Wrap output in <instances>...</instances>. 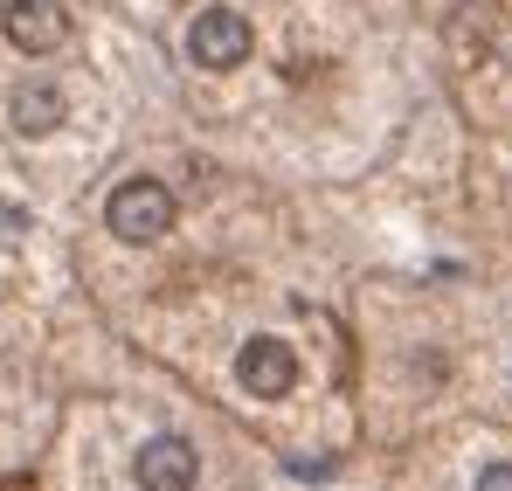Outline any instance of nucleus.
<instances>
[{"label":"nucleus","mask_w":512,"mask_h":491,"mask_svg":"<svg viewBox=\"0 0 512 491\" xmlns=\"http://www.w3.org/2000/svg\"><path fill=\"white\" fill-rule=\"evenodd\" d=\"M104 222L118 243H160L173 229V194L160 180H125L111 201H104Z\"/></svg>","instance_id":"1"},{"label":"nucleus","mask_w":512,"mask_h":491,"mask_svg":"<svg viewBox=\"0 0 512 491\" xmlns=\"http://www.w3.org/2000/svg\"><path fill=\"white\" fill-rule=\"evenodd\" d=\"M250 21L236 14V7H208V14H194V28H187V56L201 63V70H236V63H250Z\"/></svg>","instance_id":"2"},{"label":"nucleus","mask_w":512,"mask_h":491,"mask_svg":"<svg viewBox=\"0 0 512 491\" xmlns=\"http://www.w3.org/2000/svg\"><path fill=\"white\" fill-rule=\"evenodd\" d=\"M236 381L250 388L256 402H277V395H291V381H298V353H291L284 339L256 332L250 346L236 353Z\"/></svg>","instance_id":"3"},{"label":"nucleus","mask_w":512,"mask_h":491,"mask_svg":"<svg viewBox=\"0 0 512 491\" xmlns=\"http://www.w3.org/2000/svg\"><path fill=\"white\" fill-rule=\"evenodd\" d=\"M63 28H70V21H63L56 0H7V7H0V35H7L21 56H49V49L63 42Z\"/></svg>","instance_id":"4"},{"label":"nucleus","mask_w":512,"mask_h":491,"mask_svg":"<svg viewBox=\"0 0 512 491\" xmlns=\"http://www.w3.org/2000/svg\"><path fill=\"white\" fill-rule=\"evenodd\" d=\"M132 478H139L146 491H194V478H201V457H194V443H187V436H153V443L139 450Z\"/></svg>","instance_id":"5"},{"label":"nucleus","mask_w":512,"mask_h":491,"mask_svg":"<svg viewBox=\"0 0 512 491\" xmlns=\"http://www.w3.org/2000/svg\"><path fill=\"white\" fill-rule=\"evenodd\" d=\"M63 111H70V104H63V90H56V83H21V90H14V132H28V139H49V132H56V125H63Z\"/></svg>","instance_id":"6"},{"label":"nucleus","mask_w":512,"mask_h":491,"mask_svg":"<svg viewBox=\"0 0 512 491\" xmlns=\"http://www.w3.org/2000/svg\"><path fill=\"white\" fill-rule=\"evenodd\" d=\"M478 491H512V464H485L478 471Z\"/></svg>","instance_id":"7"}]
</instances>
